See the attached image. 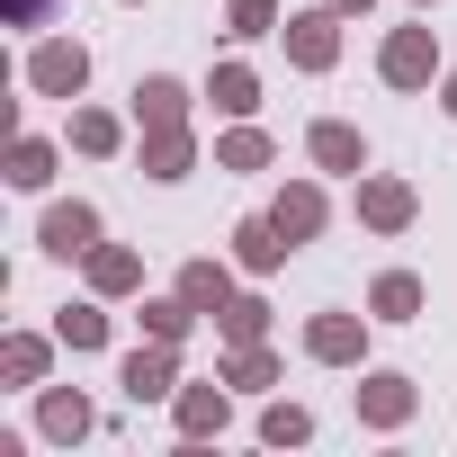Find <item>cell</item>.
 <instances>
[{
    "label": "cell",
    "mask_w": 457,
    "mask_h": 457,
    "mask_svg": "<svg viewBox=\"0 0 457 457\" xmlns=\"http://www.w3.org/2000/svg\"><path fill=\"white\" fill-rule=\"evenodd\" d=\"M305 350L332 359V368H350V359L368 350V332H359V314H314V323H305Z\"/></svg>",
    "instance_id": "cell-6"
},
{
    "label": "cell",
    "mask_w": 457,
    "mask_h": 457,
    "mask_svg": "<svg viewBox=\"0 0 457 457\" xmlns=\"http://www.w3.org/2000/svg\"><path fill=\"white\" fill-rule=\"evenodd\" d=\"M377 314H386V323H412V314H421V278H412V270H386V278H377Z\"/></svg>",
    "instance_id": "cell-19"
},
{
    "label": "cell",
    "mask_w": 457,
    "mask_h": 457,
    "mask_svg": "<svg viewBox=\"0 0 457 457\" xmlns=\"http://www.w3.org/2000/svg\"><path fill=\"white\" fill-rule=\"evenodd\" d=\"M359 215L377 224V234H403L412 224V188L403 179H359Z\"/></svg>",
    "instance_id": "cell-7"
},
{
    "label": "cell",
    "mask_w": 457,
    "mask_h": 457,
    "mask_svg": "<svg viewBox=\"0 0 457 457\" xmlns=\"http://www.w3.org/2000/svg\"><path fill=\"white\" fill-rule=\"evenodd\" d=\"M126 135H117V117L108 108H72V153H117Z\"/></svg>",
    "instance_id": "cell-22"
},
{
    "label": "cell",
    "mask_w": 457,
    "mask_h": 457,
    "mask_svg": "<svg viewBox=\"0 0 457 457\" xmlns=\"http://www.w3.org/2000/svg\"><path fill=\"white\" fill-rule=\"evenodd\" d=\"M54 341H63V350H99V341H108V314H99V305H63V314H54Z\"/></svg>",
    "instance_id": "cell-20"
},
{
    "label": "cell",
    "mask_w": 457,
    "mask_h": 457,
    "mask_svg": "<svg viewBox=\"0 0 457 457\" xmlns=\"http://www.w3.org/2000/svg\"><path fill=\"white\" fill-rule=\"evenodd\" d=\"M144 179H188V126H144Z\"/></svg>",
    "instance_id": "cell-10"
},
{
    "label": "cell",
    "mask_w": 457,
    "mask_h": 457,
    "mask_svg": "<svg viewBox=\"0 0 457 457\" xmlns=\"http://www.w3.org/2000/svg\"><path fill=\"white\" fill-rule=\"evenodd\" d=\"M37 243H46L54 261H90V252H99V215H90L81 197H72V206H46V234H37Z\"/></svg>",
    "instance_id": "cell-5"
},
{
    "label": "cell",
    "mask_w": 457,
    "mask_h": 457,
    "mask_svg": "<svg viewBox=\"0 0 457 457\" xmlns=\"http://www.w3.org/2000/svg\"><path fill=\"white\" fill-rule=\"evenodd\" d=\"M359 412H368L377 430H395V421L412 412V377H368V386H359Z\"/></svg>",
    "instance_id": "cell-15"
},
{
    "label": "cell",
    "mask_w": 457,
    "mask_h": 457,
    "mask_svg": "<svg viewBox=\"0 0 457 457\" xmlns=\"http://www.w3.org/2000/svg\"><path fill=\"white\" fill-rule=\"evenodd\" d=\"M332 10H341V19H359V10H368V0H332Z\"/></svg>",
    "instance_id": "cell-31"
},
{
    "label": "cell",
    "mask_w": 457,
    "mask_h": 457,
    "mask_svg": "<svg viewBox=\"0 0 457 457\" xmlns=\"http://www.w3.org/2000/svg\"><path fill=\"white\" fill-rule=\"evenodd\" d=\"M305 144H314V162H323V170H368V144H359V126H341V117H323Z\"/></svg>",
    "instance_id": "cell-9"
},
{
    "label": "cell",
    "mask_w": 457,
    "mask_h": 457,
    "mask_svg": "<svg viewBox=\"0 0 457 457\" xmlns=\"http://www.w3.org/2000/svg\"><path fill=\"white\" fill-rule=\"evenodd\" d=\"M0 19H10V28H46V19H54V0H0Z\"/></svg>",
    "instance_id": "cell-29"
},
{
    "label": "cell",
    "mask_w": 457,
    "mask_h": 457,
    "mask_svg": "<svg viewBox=\"0 0 457 457\" xmlns=\"http://www.w3.org/2000/svg\"><path fill=\"white\" fill-rule=\"evenodd\" d=\"M90 430V403L81 395H46V439H81Z\"/></svg>",
    "instance_id": "cell-25"
},
{
    "label": "cell",
    "mask_w": 457,
    "mask_h": 457,
    "mask_svg": "<svg viewBox=\"0 0 457 457\" xmlns=\"http://www.w3.org/2000/svg\"><path fill=\"white\" fill-rule=\"evenodd\" d=\"M188 323H197V305H188V296H162V305H144V332H153V341H188Z\"/></svg>",
    "instance_id": "cell-23"
},
{
    "label": "cell",
    "mask_w": 457,
    "mask_h": 457,
    "mask_svg": "<svg viewBox=\"0 0 457 457\" xmlns=\"http://www.w3.org/2000/svg\"><path fill=\"white\" fill-rule=\"evenodd\" d=\"M430 63H439L430 28H395V37H386V54H377V72H386L395 90H421V81H430Z\"/></svg>",
    "instance_id": "cell-3"
},
{
    "label": "cell",
    "mask_w": 457,
    "mask_h": 457,
    "mask_svg": "<svg viewBox=\"0 0 457 457\" xmlns=\"http://www.w3.org/2000/svg\"><path fill=\"white\" fill-rule=\"evenodd\" d=\"M46 179H54V144L46 135H19L10 144V188H46Z\"/></svg>",
    "instance_id": "cell-17"
},
{
    "label": "cell",
    "mask_w": 457,
    "mask_h": 457,
    "mask_svg": "<svg viewBox=\"0 0 457 457\" xmlns=\"http://www.w3.org/2000/svg\"><path fill=\"white\" fill-rule=\"evenodd\" d=\"M439 108H448V117H457V72H448V90H439Z\"/></svg>",
    "instance_id": "cell-30"
},
{
    "label": "cell",
    "mask_w": 457,
    "mask_h": 457,
    "mask_svg": "<svg viewBox=\"0 0 457 457\" xmlns=\"http://www.w3.org/2000/svg\"><path fill=\"white\" fill-rule=\"evenodd\" d=\"M261 162H270V135L261 126H234V135L215 144V170H261Z\"/></svg>",
    "instance_id": "cell-21"
},
{
    "label": "cell",
    "mask_w": 457,
    "mask_h": 457,
    "mask_svg": "<svg viewBox=\"0 0 457 457\" xmlns=\"http://www.w3.org/2000/svg\"><path fill=\"white\" fill-rule=\"evenodd\" d=\"M170 403H179V430H188V439H206V430H224V386H179Z\"/></svg>",
    "instance_id": "cell-16"
},
{
    "label": "cell",
    "mask_w": 457,
    "mask_h": 457,
    "mask_svg": "<svg viewBox=\"0 0 457 457\" xmlns=\"http://www.w3.org/2000/svg\"><path fill=\"white\" fill-rule=\"evenodd\" d=\"M270 215H278V234H287V243H314V234H323V188H305V179H296Z\"/></svg>",
    "instance_id": "cell-11"
},
{
    "label": "cell",
    "mask_w": 457,
    "mask_h": 457,
    "mask_svg": "<svg viewBox=\"0 0 457 457\" xmlns=\"http://www.w3.org/2000/svg\"><path fill=\"white\" fill-rule=\"evenodd\" d=\"M215 323H224V341H261V332H270V305H261V296H234Z\"/></svg>",
    "instance_id": "cell-24"
},
{
    "label": "cell",
    "mask_w": 457,
    "mask_h": 457,
    "mask_svg": "<svg viewBox=\"0 0 457 457\" xmlns=\"http://www.w3.org/2000/svg\"><path fill=\"white\" fill-rule=\"evenodd\" d=\"M0 368H10V386H37V377H46V341H28V332H19L10 350H0Z\"/></svg>",
    "instance_id": "cell-26"
},
{
    "label": "cell",
    "mask_w": 457,
    "mask_h": 457,
    "mask_svg": "<svg viewBox=\"0 0 457 457\" xmlns=\"http://www.w3.org/2000/svg\"><path fill=\"white\" fill-rule=\"evenodd\" d=\"M179 341H153V350H135L126 368H117V386L135 395V403H162V395H179V359H170Z\"/></svg>",
    "instance_id": "cell-4"
},
{
    "label": "cell",
    "mask_w": 457,
    "mask_h": 457,
    "mask_svg": "<svg viewBox=\"0 0 457 457\" xmlns=\"http://www.w3.org/2000/svg\"><path fill=\"white\" fill-rule=\"evenodd\" d=\"M179 296H188L197 314H224V305H234V278H224V261H188V270H179Z\"/></svg>",
    "instance_id": "cell-12"
},
{
    "label": "cell",
    "mask_w": 457,
    "mask_h": 457,
    "mask_svg": "<svg viewBox=\"0 0 457 457\" xmlns=\"http://www.w3.org/2000/svg\"><path fill=\"white\" fill-rule=\"evenodd\" d=\"M135 117H144V126H179V117H188V90H179L170 72H153V81H135Z\"/></svg>",
    "instance_id": "cell-13"
},
{
    "label": "cell",
    "mask_w": 457,
    "mask_h": 457,
    "mask_svg": "<svg viewBox=\"0 0 457 457\" xmlns=\"http://www.w3.org/2000/svg\"><path fill=\"white\" fill-rule=\"evenodd\" d=\"M421 10H430V0H421Z\"/></svg>",
    "instance_id": "cell-32"
},
{
    "label": "cell",
    "mask_w": 457,
    "mask_h": 457,
    "mask_svg": "<svg viewBox=\"0 0 457 457\" xmlns=\"http://www.w3.org/2000/svg\"><path fill=\"white\" fill-rule=\"evenodd\" d=\"M81 81H90V46L46 37V46L28 54V90H37V99H81Z\"/></svg>",
    "instance_id": "cell-1"
},
{
    "label": "cell",
    "mask_w": 457,
    "mask_h": 457,
    "mask_svg": "<svg viewBox=\"0 0 457 457\" xmlns=\"http://www.w3.org/2000/svg\"><path fill=\"white\" fill-rule=\"evenodd\" d=\"M234 37H270L278 28V0H234V19H224Z\"/></svg>",
    "instance_id": "cell-28"
},
{
    "label": "cell",
    "mask_w": 457,
    "mask_h": 457,
    "mask_svg": "<svg viewBox=\"0 0 457 457\" xmlns=\"http://www.w3.org/2000/svg\"><path fill=\"white\" fill-rule=\"evenodd\" d=\"M287 252H296V243L278 234V215H252L243 234H234V261H243V270H278Z\"/></svg>",
    "instance_id": "cell-8"
},
{
    "label": "cell",
    "mask_w": 457,
    "mask_h": 457,
    "mask_svg": "<svg viewBox=\"0 0 457 457\" xmlns=\"http://www.w3.org/2000/svg\"><path fill=\"white\" fill-rule=\"evenodd\" d=\"M206 99H215V108H224V117H252V108H261V81H252V72H243V63H224V72H215V81H206Z\"/></svg>",
    "instance_id": "cell-18"
},
{
    "label": "cell",
    "mask_w": 457,
    "mask_h": 457,
    "mask_svg": "<svg viewBox=\"0 0 457 457\" xmlns=\"http://www.w3.org/2000/svg\"><path fill=\"white\" fill-rule=\"evenodd\" d=\"M278 37H287V63H296V72H332V54H341V10H332V0H323V10H305V19H287Z\"/></svg>",
    "instance_id": "cell-2"
},
{
    "label": "cell",
    "mask_w": 457,
    "mask_h": 457,
    "mask_svg": "<svg viewBox=\"0 0 457 457\" xmlns=\"http://www.w3.org/2000/svg\"><path fill=\"white\" fill-rule=\"evenodd\" d=\"M90 287H99V296H135V287H144V261L117 252V243H99V252H90Z\"/></svg>",
    "instance_id": "cell-14"
},
{
    "label": "cell",
    "mask_w": 457,
    "mask_h": 457,
    "mask_svg": "<svg viewBox=\"0 0 457 457\" xmlns=\"http://www.w3.org/2000/svg\"><path fill=\"white\" fill-rule=\"evenodd\" d=\"M305 430H314V421H305L296 403H270V412H261V439H270V448H296Z\"/></svg>",
    "instance_id": "cell-27"
}]
</instances>
